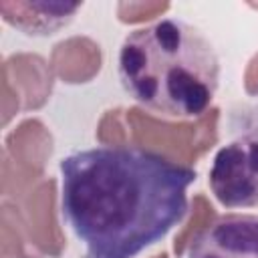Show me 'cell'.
<instances>
[{
  "instance_id": "cell-1",
  "label": "cell",
  "mask_w": 258,
  "mask_h": 258,
  "mask_svg": "<svg viewBox=\"0 0 258 258\" xmlns=\"http://www.w3.org/2000/svg\"><path fill=\"white\" fill-rule=\"evenodd\" d=\"M60 212L85 258H135L187 214L196 171L133 145H97L62 157Z\"/></svg>"
},
{
  "instance_id": "cell-4",
  "label": "cell",
  "mask_w": 258,
  "mask_h": 258,
  "mask_svg": "<svg viewBox=\"0 0 258 258\" xmlns=\"http://www.w3.org/2000/svg\"><path fill=\"white\" fill-rule=\"evenodd\" d=\"M187 258H258V214H224L202 228Z\"/></svg>"
},
{
  "instance_id": "cell-3",
  "label": "cell",
  "mask_w": 258,
  "mask_h": 258,
  "mask_svg": "<svg viewBox=\"0 0 258 258\" xmlns=\"http://www.w3.org/2000/svg\"><path fill=\"white\" fill-rule=\"evenodd\" d=\"M210 187L224 208H258V133L242 135L216 151Z\"/></svg>"
},
{
  "instance_id": "cell-2",
  "label": "cell",
  "mask_w": 258,
  "mask_h": 258,
  "mask_svg": "<svg viewBox=\"0 0 258 258\" xmlns=\"http://www.w3.org/2000/svg\"><path fill=\"white\" fill-rule=\"evenodd\" d=\"M117 75L123 91L141 107L171 119H191L216 97L220 58L198 26L169 16L125 36Z\"/></svg>"
},
{
  "instance_id": "cell-5",
  "label": "cell",
  "mask_w": 258,
  "mask_h": 258,
  "mask_svg": "<svg viewBox=\"0 0 258 258\" xmlns=\"http://www.w3.org/2000/svg\"><path fill=\"white\" fill-rule=\"evenodd\" d=\"M81 4H54V2H2L0 12L4 20L28 36H50L64 28Z\"/></svg>"
}]
</instances>
